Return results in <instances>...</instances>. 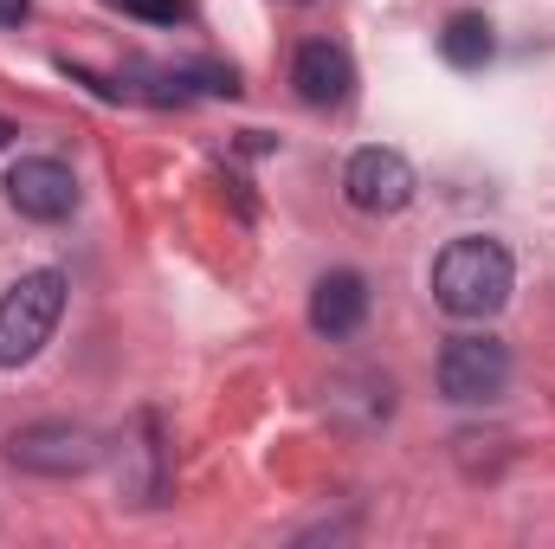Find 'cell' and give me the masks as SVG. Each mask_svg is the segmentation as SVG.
I'll return each mask as SVG.
<instances>
[{
  "label": "cell",
  "instance_id": "7a4b0ae2",
  "mask_svg": "<svg viewBox=\"0 0 555 549\" xmlns=\"http://www.w3.org/2000/svg\"><path fill=\"white\" fill-rule=\"evenodd\" d=\"M65 317V272H26L0 297V369H26Z\"/></svg>",
  "mask_w": 555,
  "mask_h": 549
},
{
  "label": "cell",
  "instance_id": "8fae6325",
  "mask_svg": "<svg viewBox=\"0 0 555 549\" xmlns=\"http://www.w3.org/2000/svg\"><path fill=\"white\" fill-rule=\"evenodd\" d=\"M33 13V0H0V26H20Z\"/></svg>",
  "mask_w": 555,
  "mask_h": 549
},
{
  "label": "cell",
  "instance_id": "ba28073f",
  "mask_svg": "<svg viewBox=\"0 0 555 549\" xmlns=\"http://www.w3.org/2000/svg\"><path fill=\"white\" fill-rule=\"evenodd\" d=\"M369 323V284L362 272H323L317 278V291H310V330L317 336H356Z\"/></svg>",
  "mask_w": 555,
  "mask_h": 549
},
{
  "label": "cell",
  "instance_id": "52a82bcc",
  "mask_svg": "<svg viewBox=\"0 0 555 549\" xmlns=\"http://www.w3.org/2000/svg\"><path fill=\"white\" fill-rule=\"evenodd\" d=\"M291 85H297V98H304L310 111H336V104L356 91V65H349L343 46L310 39V46H297V59H291Z\"/></svg>",
  "mask_w": 555,
  "mask_h": 549
},
{
  "label": "cell",
  "instance_id": "6da1fadb",
  "mask_svg": "<svg viewBox=\"0 0 555 549\" xmlns=\"http://www.w3.org/2000/svg\"><path fill=\"white\" fill-rule=\"evenodd\" d=\"M511 291H517V266L485 233H465V240H452L433 259V297H439V310H452L465 323L472 317H498L511 304Z\"/></svg>",
  "mask_w": 555,
  "mask_h": 549
},
{
  "label": "cell",
  "instance_id": "7c38bea8",
  "mask_svg": "<svg viewBox=\"0 0 555 549\" xmlns=\"http://www.w3.org/2000/svg\"><path fill=\"white\" fill-rule=\"evenodd\" d=\"M7 142H13V124H7V117H0V149H7Z\"/></svg>",
  "mask_w": 555,
  "mask_h": 549
},
{
  "label": "cell",
  "instance_id": "277c9868",
  "mask_svg": "<svg viewBox=\"0 0 555 549\" xmlns=\"http://www.w3.org/2000/svg\"><path fill=\"white\" fill-rule=\"evenodd\" d=\"M7 201L20 220H39V227H59L78 214V175L59 162V155H20L13 175H7Z\"/></svg>",
  "mask_w": 555,
  "mask_h": 549
},
{
  "label": "cell",
  "instance_id": "9c48e42d",
  "mask_svg": "<svg viewBox=\"0 0 555 549\" xmlns=\"http://www.w3.org/2000/svg\"><path fill=\"white\" fill-rule=\"evenodd\" d=\"M491 52H498V39H491V20H485V13H459V20H446V33H439V59H446L452 72H485Z\"/></svg>",
  "mask_w": 555,
  "mask_h": 549
},
{
  "label": "cell",
  "instance_id": "30bf717a",
  "mask_svg": "<svg viewBox=\"0 0 555 549\" xmlns=\"http://www.w3.org/2000/svg\"><path fill=\"white\" fill-rule=\"evenodd\" d=\"M124 13H137V20H149V26H175L181 20V0H117Z\"/></svg>",
  "mask_w": 555,
  "mask_h": 549
},
{
  "label": "cell",
  "instance_id": "5b68a950",
  "mask_svg": "<svg viewBox=\"0 0 555 549\" xmlns=\"http://www.w3.org/2000/svg\"><path fill=\"white\" fill-rule=\"evenodd\" d=\"M414 162L401 155V149H356L349 155V168H343V194H349V207L356 214H401L408 201H414Z\"/></svg>",
  "mask_w": 555,
  "mask_h": 549
},
{
  "label": "cell",
  "instance_id": "8992f818",
  "mask_svg": "<svg viewBox=\"0 0 555 549\" xmlns=\"http://www.w3.org/2000/svg\"><path fill=\"white\" fill-rule=\"evenodd\" d=\"M7 459L20 472H39V478H72V472L98 465V439L85 426H72V420H39V426L7 439Z\"/></svg>",
  "mask_w": 555,
  "mask_h": 549
},
{
  "label": "cell",
  "instance_id": "3957f363",
  "mask_svg": "<svg viewBox=\"0 0 555 549\" xmlns=\"http://www.w3.org/2000/svg\"><path fill=\"white\" fill-rule=\"evenodd\" d=\"M439 395L459 401V408H485L511 388V343L498 336H452L439 349Z\"/></svg>",
  "mask_w": 555,
  "mask_h": 549
}]
</instances>
